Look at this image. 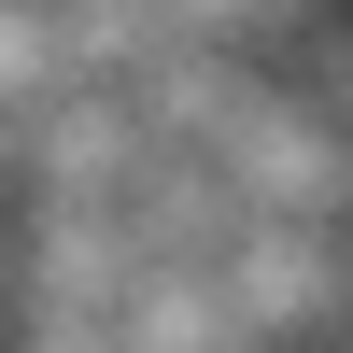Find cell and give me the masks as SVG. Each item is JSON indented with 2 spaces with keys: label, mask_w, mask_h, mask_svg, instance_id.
<instances>
[{
  "label": "cell",
  "mask_w": 353,
  "mask_h": 353,
  "mask_svg": "<svg viewBox=\"0 0 353 353\" xmlns=\"http://www.w3.org/2000/svg\"><path fill=\"white\" fill-rule=\"evenodd\" d=\"M0 353H14V325H0Z\"/></svg>",
  "instance_id": "1"
}]
</instances>
